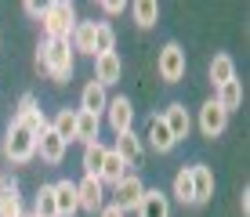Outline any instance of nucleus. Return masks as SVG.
I'll return each instance as SVG.
<instances>
[{
    "label": "nucleus",
    "mask_w": 250,
    "mask_h": 217,
    "mask_svg": "<svg viewBox=\"0 0 250 217\" xmlns=\"http://www.w3.org/2000/svg\"><path fill=\"white\" fill-rule=\"evenodd\" d=\"M73 65H76V55L69 47V40H40V47H37V69L40 73H47L55 83H69Z\"/></svg>",
    "instance_id": "obj_1"
},
{
    "label": "nucleus",
    "mask_w": 250,
    "mask_h": 217,
    "mask_svg": "<svg viewBox=\"0 0 250 217\" xmlns=\"http://www.w3.org/2000/svg\"><path fill=\"white\" fill-rule=\"evenodd\" d=\"M76 19V7L69 0H51V4L40 7V29H44V40H69Z\"/></svg>",
    "instance_id": "obj_2"
},
{
    "label": "nucleus",
    "mask_w": 250,
    "mask_h": 217,
    "mask_svg": "<svg viewBox=\"0 0 250 217\" xmlns=\"http://www.w3.org/2000/svg\"><path fill=\"white\" fill-rule=\"evenodd\" d=\"M0 152H4V159H11V163H29V159H37V138L25 130L19 119H11L4 130V138H0Z\"/></svg>",
    "instance_id": "obj_3"
},
{
    "label": "nucleus",
    "mask_w": 250,
    "mask_h": 217,
    "mask_svg": "<svg viewBox=\"0 0 250 217\" xmlns=\"http://www.w3.org/2000/svg\"><path fill=\"white\" fill-rule=\"evenodd\" d=\"M185 69H188V62H185V51H182V43H163V51L156 55V73H160V80L163 83H182L185 80Z\"/></svg>",
    "instance_id": "obj_4"
},
{
    "label": "nucleus",
    "mask_w": 250,
    "mask_h": 217,
    "mask_svg": "<svg viewBox=\"0 0 250 217\" xmlns=\"http://www.w3.org/2000/svg\"><path fill=\"white\" fill-rule=\"evenodd\" d=\"M200 130H203V138H210V141H214V138H221V134L229 130V112L221 109L214 98L200 105Z\"/></svg>",
    "instance_id": "obj_5"
},
{
    "label": "nucleus",
    "mask_w": 250,
    "mask_h": 217,
    "mask_svg": "<svg viewBox=\"0 0 250 217\" xmlns=\"http://www.w3.org/2000/svg\"><path fill=\"white\" fill-rule=\"evenodd\" d=\"M105 119H109V127H113L116 134L131 130V123H134V105H131V98H127V94H116V98H109Z\"/></svg>",
    "instance_id": "obj_6"
},
{
    "label": "nucleus",
    "mask_w": 250,
    "mask_h": 217,
    "mask_svg": "<svg viewBox=\"0 0 250 217\" xmlns=\"http://www.w3.org/2000/svg\"><path fill=\"white\" fill-rule=\"evenodd\" d=\"M113 152L127 163V167H142L145 163V145H142V138L134 134V127L124 130V134H116V149Z\"/></svg>",
    "instance_id": "obj_7"
},
{
    "label": "nucleus",
    "mask_w": 250,
    "mask_h": 217,
    "mask_svg": "<svg viewBox=\"0 0 250 217\" xmlns=\"http://www.w3.org/2000/svg\"><path fill=\"white\" fill-rule=\"evenodd\" d=\"M145 141H149V149L156 156H167L178 149V141L170 138L167 123H163V116H149V127H145Z\"/></svg>",
    "instance_id": "obj_8"
},
{
    "label": "nucleus",
    "mask_w": 250,
    "mask_h": 217,
    "mask_svg": "<svg viewBox=\"0 0 250 217\" xmlns=\"http://www.w3.org/2000/svg\"><path fill=\"white\" fill-rule=\"evenodd\" d=\"M76 196H80V210H87L94 217L105 206V185H102L98 178H83L80 185H76Z\"/></svg>",
    "instance_id": "obj_9"
},
{
    "label": "nucleus",
    "mask_w": 250,
    "mask_h": 217,
    "mask_svg": "<svg viewBox=\"0 0 250 217\" xmlns=\"http://www.w3.org/2000/svg\"><path fill=\"white\" fill-rule=\"evenodd\" d=\"M163 123H167L174 141H185L188 130H192V116H188V109L182 105V101H170V105L163 109Z\"/></svg>",
    "instance_id": "obj_10"
},
{
    "label": "nucleus",
    "mask_w": 250,
    "mask_h": 217,
    "mask_svg": "<svg viewBox=\"0 0 250 217\" xmlns=\"http://www.w3.org/2000/svg\"><path fill=\"white\" fill-rule=\"evenodd\" d=\"M120 76H124V62H120V55H98L94 58V83H102L109 91V87L120 83Z\"/></svg>",
    "instance_id": "obj_11"
},
{
    "label": "nucleus",
    "mask_w": 250,
    "mask_h": 217,
    "mask_svg": "<svg viewBox=\"0 0 250 217\" xmlns=\"http://www.w3.org/2000/svg\"><path fill=\"white\" fill-rule=\"evenodd\" d=\"M55 210H58V217H73V214H80V196H76V181H69V178H62V181H55Z\"/></svg>",
    "instance_id": "obj_12"
},
{
    "label": "nucleus",
    "mask_w": 250,
    "mask_h": 217,
    "mask_svg": "<svg viewBox=\"0 0 250 217\" xmlns=\"http://www.w3.org/2000/svg\"><path fill=\"white\" fill-rule=\"evenodd\" d=\"M138 217H170V196L160 192V188H145L142 203L134 206Z\"/></svg>",
    "instance_id": "obj_13"
},
{
    "label": "nucleus",
    "mask_w": 250,
    "mask_h": 217,
    "mask_svg": "<svg viewBox=\"0 0 250 217\" xmlns=\"http://www.w3.org/2000/svg\"><path fill=\"white\" fill-rule=\"evenodd\" d=\"M113 192H116V199H113V203L120 206V210H134V206L138 203H142V192H145V185H142V178H138V174H127V178L124 181H120V185L113 188Z\"/></svg>",
    "instance_id": "obj_14"
},
{
    "label": "nucleus",
    "mask_w": 250,
    "mask_h": 217,
    "mask_svg": "<svg viewBox=\"0 0 250 217\" xmlns=\"http://www.w3.org/2000/svg\"><path fill=\"white\" fill-rule=\"evenodd\" d=\"M65 149H69V145H65V141H62V138H58L51 127L37 138V156L47 163V167H58V163L65 159Z\"/></svg>",
    "instance_id": "obj_15"
},
{
    "label": "nucleus",
    "mask_w": 250,
    "mask_h": 217,
    "mask_svg": "<svg viewBox=\"0 0 250 217\" xmlns=\"http://www.w3.org/2000/svg\"><path fill=\"white\" fill-rule=\"evenodd\" d=\"M214 199V170L203 163H192V206H203Z\"/></svg>",
    "instance_id": "obj_16"
},
{
    "label": "nucleus",
    "mask_w": 250,
    "mask_h": 217,
    "mask_svg": "<svg viewBox=\"0 0 250 217\" xmlns=\"http://www.w3.org/2000/svg\"><path fill=\"white\" fill-rule=\"evenodd\" d=\"M0 217H25L22 210V196H19V181H0Z\"/></svg>",
    "instance_id": "obj_17"
},
{
    "label": "nucleus",
    "mask_w": 250,
    "mask_h": 217,
    "mask_svg": "<svg viewBox=\"0 0 250 217\" xmlns=\"http://www.w3.org/2000/svg\"><path fill=\"white\" fill-rule=\"evenodd\" d=\"M109 105V94H105V87L102 83H94L87 80V87L80 91V112H91V116H102Z\"/></svg>",
    "instance_id": "obj_18"
},
{
    "label": "nucleus",
    "mask_w": 250,
    "mask_h": 217,
    "mask_svg": "<svg viewBox=\"0 0 250 217\" xmlns=\"http://www.w3.org/2000/svg\"><path fill=\"white\" fill-rule=\"evenodd\" d=\"M232 80H236V58L221 51V55L210 58V83H214V91H218V87H225Z\"/></svg>",
    "instance_id": "obj_19"
},
{
    "label": "nucleus",
    "mask_w": 250,
    "mask_h": 217,
    "mask_svg": "<svg viewBox=\"0 0 250 217\" xmlns=\"http://www.w3.org/2000/svg\"><path fill=\"white\" fill-rule=\"evenodd\" d=\"M69 47H73V55L94 58V22H76L73 33H69Z\"/></svg>",
    "instance_id": "obj_20"
},
{
    "label": "nucleus",
    "mask_w": 250,
    "mask_h": 217,
    "mask_svg": "<svg viewBox=\"0 0 250 217\" xmlns=\"http://www.w3.org/2000/svg\"><path fill=\"white\" fill-rule=\"evenodd\" d=\"M124 178H127V163L120 159V156H116L113 149H105V163H102V174H98V181H102L105 188H116Z\"/></svg>",
    "instance_id": "obj_21"
},
{
    "label": "nucleus",
    "mask_w": 250,
    "mask_h": 217,
    "mask_svg": "<svg viewBox=\"0 0 250 217\" xmlns=\"http://www.w3.org/2000/svg\"><path fill=\"white\" fill-rule=\"evenodd\" d=\"M98 130H102V116H91V112L76 109V141L94 145V141H98Z\"/></svg>",
    "instance_id": "obj_22"
},
{
    "label": "nucleus",
    "mask_w": 250,
    "mask_h": 217,
    "mask_svg": "<svg viewBox=\"0 0 250 217\" xmlns=\"http://www.w3.org/2000/svg\"><path fill=\"white\" fill-rule=\"evenodd\" d=\"M214 101H218V105L232 116V112L243 105V83L232 80V83H225V87H218V91H214Z\"/></svg>",
    "instance_id": "obj_23"
},
{
    "label": "nucleus",
    "mask_w": 250,
    "mask_h": 217,
    "mask_svg": "<svg viewBox=\"0 0 250 217\" xmlns=\"http://www.w3.org/2000/svg\"><path fill=\"white\" fill-rule=\"evenodd\" d=\"M51 130H55V134L62 138L65 145L76 141V112H73V109H58L55 119H51Z\"/></svg>",
    "instance_id": "obj_24"
},
{
    "label": "nucleus",
    "mask_w": 250,
    "mask_h": 217,
    "mask_svg": "<svg viewBox=\"0 0 250 217\" xmlns=\"http://www.w3.org/2000/svg\"><path fill=\"white\" fill-rule=\"evenodd\" d=\"M131 15H134L138 29H152L156 19H160V4L156 0H138V4H131Z\"/></svg>",
    "instance_id": "obj_25"
},
{
    "label": "nucleus",
    "mask_w": 250,
    "mask_h": 217,
    "mask_svg": "<svg viewBox=\"0 0 250 217\" xmlns=\"http://www.w3.org/2000/svg\"><path fill=\"white\" fill-rule=\"evenodd\" d=\"M116 51V29L109 22H94V58Z\"/></svg>",
    "instance_id": "obj_26"
},
{
    "label": "nucleus",
    "mask_w": 250,
    "mask_h": 217,
    "mask_svg": "<svg viewBox=\"0 0 250 217\" xmlns=\"http://www.w3.org/2000/svg\"><path fill=\"white\" fill-rule=\"evenodd\" d=\"M102 163H105V145H102V141L83 145V178H98Z\"/></svg>",
    "instance_id": "obj_27"
},
{
    "label": "nucleus",
    "mask_w": 250,
    "mask_h": 217,
    "mask_svg": "<svg viewBox=\"0 0 250 217\" xmlns=\"http://www.w3.org/2000/svg\"><path fill=\"white\" fill-rule=\"evenodd\" d=\"M170 196H174L182 206H192V167H182L174 174V188H170Z\"/></svg>",
    "instance_id": "obj_28"
},
{
    "label": "nucleus",
    "mask_w": 250,
    "mask_h": 217,
    "mask_svg": "<svg viewBox=\"0 0 250 217\" xmlns=\"http://www.w3.org/2000/svg\"><path fill=\"white\" fill-rule=\"evenodd\" d=\"M33 217H58V210H55V188H51V185H40L37 203H33Z\"/></svg>",
    "instance_id": "obj_29"
},
{
    "label": "nucleus",
    "mask_w": 250,
    "mask_h": 217,
    "mask_svg": "<svg viewBox=\"0 0 250 217\" xmlns=\"http://www.w3.org/2000/svg\"><path fill=\"white\" fill-rule=\"evenodd\" d=\"M19 123H22L25 130H29L33 138H40V134H44V130L51 127V119H47V116H44V112H40V109H33V112H25V116L19 119Z\"/></svg>",
    "instance_id": "obj_30"
},
{
    "label": "nucleus",
    "mask_w": 250,
    "mask_h": 217,
    "mask_svg": "<svg viewBox=\"0 0 250 217\" xmlns=\"http://www.w3.org/2000/svg\"><path fill=\"white\" fill-rule=\"evenodd\" d=\"M33 109H40V101H37V94H29V91H25L22 98H19V109H15V119H22L25 112H33Z\"/></svg>",
    "instance_id": "obj_31"
},
{
    "label": "nucleus",
    "mask_w": 250,
    "mask_h": 217,
    "mask_svg": "<svg viewBox=\"0 0 250 217\" xmlns=\"http://www.w3.org/2000/svg\"><path fill=\"white\" fill-rule=\"evenodd\" d=\"M102 11H105V15H124L127 4H120V0H102Z\"/></svg>",
    "instance_id": "obj_32"
},
{
    "label": "nucleus",
    "mask_w": 250,
    "mask_h": 217,
    "mask_svg": "<svg viewBox=\"0 0 250 217\" xmlns=\"http://www.w3.org/2000/svg\"><path fill=\"white\" fill-rule=\"evenodd\" d=\"M98 217H127V214L120 210L116 203H105V206H102V210H98Z\"/></svg>",
    "instance_id": "obj_33"
},
{
    "label": "nucleus",
    "mask_w": 250,
    "mask_h": 217,
    "mask_svg": "<svg viewBox=\"0 0 250 217\" xmlns=\"http://www.w3.org/2000/svg\"><path fill=\"white\" fill-rule=\"evenodd\" d=\"M239 210H243V217L250 214V188H243V196H239Z\"/></svg>",
    "instance_id": "obj_34"
},
{
    "label": "nucleus",
    "mask_w": 250,
    "mask_h": 217,
    "mask_svg": "<svg viewBox=\"0 0 250 217\" xmlns=\"http://www.w3.org/2000/svg\"><path fill=\"white\" fill-rule=\"evenodd\" d=\"M25 15H33V19H40V4H37V0H25Z\"/></svg>",
    "instance_id": "obj_35"
},
{
    "label": "nucleus",
    "mask_w": 250,
    "mask_h": 217,
    "mask_svg": "<svg viewBox=\"0 0 250 217\" xmlns=\"http://www.w3.org/2000/svg\"><path fill=\"white\" fill-rule=\"evenodd\" d=\"M0 181H4V174H0Z\"/></svg>",
    "instance_id": "obj_36"
},
{
    "label": "nucleus",
    "mask_w": 250,
    "mask_h": 217,
    "mask_svg": "<svg viewBox=\"0 0 250 217\" xmlns=\"http://www.w3.org/2000/svg\"><path fill=\"white\" fill-rule=\"evenodd\" d=\"M25 217H33V214H25Z\"/></svg>",
    "instance_id": "obj_37"
}]
</instances>
